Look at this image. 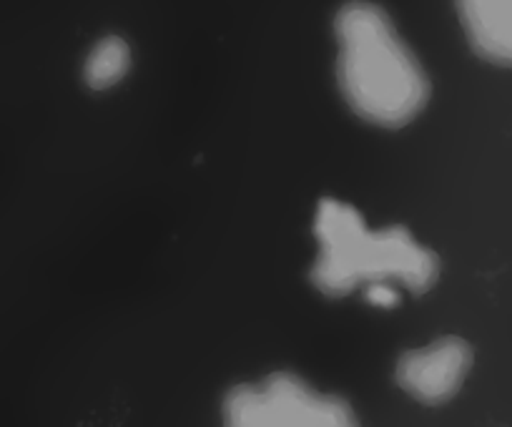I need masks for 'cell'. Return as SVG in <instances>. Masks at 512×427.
Instances as JSON below:
<instances>
[{
    "mask_svg": "<svg viewBox=\"0 0 512 427\" xmlns=\"http://www.w3.org/2000/svg\"><path fill=\"white\" fill-rule=\"evenodd\" d=\"M319 257L312 282L327 297H344L374 282L402 284L422 294L440 277V259L407 229L369 232L362 214L337 199H322L314 219Z\"/></svg>",
    "mask_w": 512,
    "mask_h": 427,
    "instance_id": "2",
    "label": "cell"
},
{
    "mask_svg": "<svg viewBox=\"0 0 512 427\" xmlns=\"http://www.w3.org/2000/svg\"><path fill=\"white\" fill-rule=\"evenodd\" d=\"M472 51L512 68V0H455Z\"/></svg>",
    "mask_w": 512,
    "mask_h": 427,
    "instance_id": "5",
    "label": "cell"
},
{
    "mask_svg": "<svg viewBox=\"0 0 512 427\" xmlns=\"http://www.w3.org/2000/svg\"><path fill=\"white\" fill-rule=\"evenodd\" d=\"M131 68V48L121 36H106L96 43V48L88 56L83 76L93 91H106L113 88Z\"/></svg>",
    "mask_w": 512,
    "mask_h": 427,
    "instance_id": "6",
    "label": "cell"
},
{
    "mask_svg": "<svg viewBox=\"0 0 512 427\" xmlns=\"http://www.w3.org/2000/svg\"><path fill=\"white\" fill-rule=\"evenodd\" d=\"M367 299L377 307H395L400 302V294L392 282H374L367 287Z\"/></svg>",
    "mask_w": 512,
    "mask_h": 427,
    "instance_id": "7",
    "label": "cell"
},
{
    "mask_svg": "<svg viewBox=\"0 0 512 427\" xmlns=\"http://www.w3.org/2000/svg\"><path fill=\"white\" fill-rule=\"evenodd\" d=\"M224 420L234 427H349L354 410L302 377L277 372L256 385L234 387L224 400Z\"/></svg>",
    "mask_w": 512,
    "mask_h": 427,
    "instance_id": "3",
    "label": "cell"
},
{
    "mask_svg": "<svg viewBox=\"0 0 512 427\" xmlns=\"http://www.w3.org/2000/svg\"><path fill=\"white\" fill-rule=\"evenodd\" d=\"M334 33L337 81L354 114L384 129H402L422 114L430 78L382 8L352 0L337 13Z\"/></svg>",
    "mask_w": 512,
    "mask_h": 427,
    "instance_id": "1",
    "label": "cell"
},
{
    "mask_svg": "<svg viewBox=\"0 0 512 427\" xmlns=\"http://www.w3.org/2000/svg\"><path fill=\"white\" fill-rule=\"evenodd\" d=\"M472 367V347L462 337H442L422 350L405 352L395 380L407 395L425 405H442L460 392Z\"/></svg>",
    "mask_w": 512,
    "mask_h": 427,
    "instance_id": "4",
    "label": "cell"
}]
</instances>
